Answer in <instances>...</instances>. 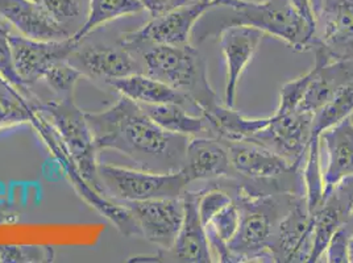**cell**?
<instances>
[{
	"mask_svg": "<svg viewBox=\"0 0 353 263\" xmlns=\"http://www.w3.org/2000/svg\"><path fill=\"white\" fill-rule=\"evenodd\" d=\"M85 115L98 150L119 151L143 170H182L190 137L162 129L139 103L120 96L110 108Z\"/></svg>",
	"mask_w": 353,
	"mask_h": 263,
	"instance_id": "6da1fadb",
	"label": "cell"
},
{
	"mask_svg": "<svg viewBox=\"0 0 353 263\" xmlns=\"http://www.w3.org/2000/svg\"><path fill=\"white\" fill-rule=\"evenodd\" d=\"M212 183L230 192L240 212L237 233L228 242L234 263L274 262L272 255L274 234L295 193L252 190L235 178H223Z\"/></svg>",
	"mask_w": 353,
	"mask_h": 263,
	"instance_id": "7a4b0ae2",
	"label": "cell"
},
{
	"mask_svg": "<svg viewBox=\"0 0 353 263\" xmlns=\"http://www.w3.org/2000/svg\"><path fill=\"white\" fill-rule=\"evenodd\" d=\"M214 11L219 20L211 21L202 41L228 27L247 25L279 39L295 52H310L315 27L299 15L290 0H228Z\"/></svg>",
	"mask_w": 353,
	"mask_h": 263,
	"instance_id": "3957f363",
	"label": "cell"
},
{
	"mask_svg": "<svg viewBox=\"0 0 353 263\" xmlns=\"http://www.w3.org/2000/svg\"><path fill=\"white\" fill-rule=\"evenodd\" d=\"M133 53L141 61L144 74L189 96L201 114L218 103L208 82L206 59L192 44L148 45Z\"/></svg>",
	"mask_w": 353,
	"mask_h": 263,
	"instance_id": "277c9868",
	"label": "cell"
},
{
	"mask_svg": "<svg viewBox=\"0 0 353 263\" xmlns=\"http://www.w3.org/2000/svg\"><path fill=\"white\" fill-rule=\"evenodd\" d=\"M234 178L245 187L265 193L305 195L302 167L253 141L227 143Z\"/></svg>",
	"mask_w": 353,
	"mask_h": 263,
	"instance_id": "5b68a950",
	"label": "cell"
},
{
	"mask_svg": "<svg viewBox=\"0 0 353 263\" xmlns=\"http://www.w3.org/2000/svg\"><path fill=\"white\" fill-rule=\"evenodd\" d=\"M34 108L54 128L81 176L85 178L91 187L104 195L98 176V149L95 147L85 112L77 107L74 99L37 102Z\"/></svg>",
	"mask_w": 353,
	"mask_h": 263,
	"instance_id": "8992f818",
	"label": "cell"
},
{
	"mask_svg": "<svg viewBox=\"0 0 353 263\" xmlns=\"http://www.w3.org/2000/svg\"><path fill=\"white\" fill-rule=\"evenodd\" d=\"M98 176L104 195L118 203L181 198L190 185L182 170L156 173L99 163Z\"/></svg>",
	"mask_w": 353,
	"mask_h": 263,
	"instance_id": "52a82bcc",
	"label": "cell"
},
{
	"mask_svg": "<svg viewBox=\"0 0 353 263\" xmlns=\"http://www.w3.org/2000/svg\"><path fill=\"white\" fill-rule=\"evenodd\" d=\"M228 0H195L163 15L154 16L139 30L123 33L119 44L131 52L148 45L190 44L192 30L208 11L225 4Z\"/></svg>",
	"mask_w": 353,
	"mask_h": 263,
	"instance_id": "ba28073f",
	"label": "cell"
},
{
	"mask_svg": "<svg viewBox=\"0 0 353 263\" xmlns=\"http://www.w3.org/2000/svg\"><path fill=\"white\" fill-rule=\"evenodd\" d=\"M36 114H37V116L32 125L34 127L36 131L39 132V134L44 140L46 147H49L53 157L59 162V165L65 170L66 176L73 183L75 190L81 195V198L105 219L110 220L123 235H127V237L141 235L139 225L133 219L130 209L125 205L120 204L115 200H111L108 196L102 195L101 192H98L94 187H91L88 185V182L85 180V178L81 176L77 166L74 165L69 153L62 145L59 134L56 133L54 128L40 112L36 111Z\"/></svg>",
	"mask_w": 353,
	"mask_h": 263,
	"instance_id": "9c48e42d",
	"label": "cell"
},
{
	"mask_svg": "<svg viewBox=\"0 0 353 263\" xmlns=\"http://www.w3.org/2000/svg\"><path fill=\"white\" fill-rule=\"evenodd\" d=\"M315 32L310 52L328 62L353 59V0L314 1Z\"/></svg>",
	"mask_w": 353,
	"mask_h": 263,
	"instance_id": "30bf717a",
	"label": "cell"
},
{
	"mask_svg": "<svg viewBox=\"0 0 353 263\" xmlns=\"http://www.w3.org/2000/svg\"><path fill=\"white\" fill-rule=\"evenodd\" d=\"M314 114L293 111L273 115L270 123L257 132L250 141L270 149L295 166L302 167L312 132Z\"/></svg>",
	"mask_w": 353,
	"mask_h": 263,
	"instance_id": "8fae6325",
	"label": "cell"
},
{
	"mask_svg": "<svg viewBox=\"0 0 353 263\" xmlns=\"http://www.w3.org/2000/svg\"><path fill=\"white\" fill-rule=\"evenodd\" d=\"M68 61L82 76L103 81L107 85L119 78L144 73L139 56L119 41L117 45L79 43Z\"/></svg>",
	"mask_w": 353,
	"mask_h": 263,
	"instance_id": "7c38bea8",
	"label": "cell"
},
{
	"mask_svg": "<svg viewBox=\"0 0 353 263\" xmlns=\"http://www.w3.org/2000/svg\"><path fill=\"white\" fill-rule=\"evenodd\" d=\"M312 213L305 195L295 193L280 220L272 244L274 262H309L312 253Z\"/></svg>",
	"mask_w": 353,
	"mask_h": 263,
	"instance_id": "4fadbf2b",
	"label": "cell"
},
{
	"mask_svg": "<svg viewBox=\"0 0 353 263\" xmlns=\"http://www.w3.org/2000/svg\"><path fill=\"white\" fill-rule=\"evenodd\" d=\"M125 205L139 225L141 235L166 251L176 242L185 216L183 199H153L143 202L120 203Z\"/></svg>",
	"mask_w": 353,
	"mask_h": 263,
	"instance_id": "5bb4252c",
	"label": "cell"
},
{
	"mask_svg": "<svg viewBox=\"0 0 353 263\" xmlns=\"http://www.w3.org/2000/svg\"><path fill=\"white\" fill-rule=\"evenodd\" d=\"M12 49L16 70L26 85L30 87L44 79L50 67L62 61H68L78 46L73 39L59 41L33 40L26 36L8 34Z\"/></svg>",
	"mask_w": 353,
	"mask_h": 263,
	"instance_id": "9a60e30c",
	"label": "cell"
},
{
	"mask_svg": "<svg viewBox=\"0 0 353 263\" xmlns=\"http://www.w3.org/2000/svg\"><path fill=\"white\" fill-rule=\"evenodd\" d=\"M202 190L185 191L182 193L185 216L176 242L166 251H159V262L173 261L185 263H210L212 257L207 242L206 228L199 216L198 203Z\"/></svg>",
	"mask_w": 353,
	"mask_h": 263,
	"instance_id": "2e32d148",
	"label": "cell"
},
{
	"mask_svg": "<svg viewBox=\"0 0 353 263\" xmlns=\"http://www.w3.org/2000/svg\"><path fill=\"white\" fill-rule=\"evenodd\" d=\"M264 36V32L247 25L228 27L216 36L227 69L224 90V104L227 107H235L236 91L240 78L252 62Z\"/></svg>",
	"mask_w": 353,
	"mask_h": 263,
	"instance_id": "e0dca14e",
	"label": "cell"
},
{
	"mask_svg": "<svg viewBox=\"0 0 353 263\" xmlns=\"http://www.w3.org/2000/svg\"><path fill=\"white\" fill-rule=\"evenodd\" d=\"M182 171L190 183L234 178L227 143L215 137H192L188 144Z\"/></svg>",
	"mask_w": 353,
	"mask_h": 263,
	"instance_id": "ac0fdd59",
	"label": "cell"
},
{
	"mask_svg": "<svg viewBox=\"0 0 353 263\" xmlns=\"http://www.w3.org/2000/svg\"><path fill=\"white\" fill-rule=\"evenodd\" d=\"M321 147L325 151L324 199L345 176H353V123L351 117L322 132Z\"/></svg>",
	"mask_w": 353,
	"mask_h": 263,
	"instance_id": "d6986e66",
	"label": "cell"
},
{
	"mask_svg": "<svg viewBox=\"0 0 353 263\" xmlns=\"http://www.w3.org/2000/svg\"><path fill=\"white\" fill-rule=\"evenodd\" d=\"M0 16L28 39L41 41L70 39L68 32L33 0H0Z\"/></svg>",
	"mask_w": 353,
	"mask_h": 263,
	"instance_id": "ffe728a7",
	"label": "cell"
},
{
	"mask_svg": "<svg viewBox=\"0 0 353 263\" xmlns=\"http://www.w3.org/2000/svg\"><path fill=\"white\" fill-rule=\"evenodd\" d=\"M353 81V59L324 62L323 59H314L312 78L296 111L315 114L339 88Z\"/></svg>",
	"mask_w": 353,
	"mask_h": 263,
	"instance_id": "44dd1931",
	"label": "cell"
},
{
	"mask_svg": "<svg viewBox=\"0 0 353 263\" xmlns=\"http://www.w3.org/2000/svg\"><path fill=\"white\" fill-rule=\"evenodd\" d=\"M115 88L121 96H125L139 104H179L189 111H198L189 96L179 92L176 88L168 86L159 79L147 74L139 73L119 78L108 83Z\"/></svg>",
	"mask_w": 353,
	"mask_h": 263,
	"instance_id": "7402d4cb",
	"label": "cell"
},
{
	"mask_svg": "<svg viewBox=\"0 0 353 263\" xmlns=\"http://www.w3.org/2000/svg\"><path fill=\"white\" fill-rule=\"evenodd\" d=\"M210 125L211 136L225 143H240L250 141V138L265 128L272 116L264 118H248L243 116L225 104L216 103L214 107L203 112Z\"/></svg>",
	"mask_w": 353,
	"mask_h": 263,
	"instance_id": "603a6c76",
	"label": "cell"
},
{
	"mask_svg": "<svg viewBox=\"0 0 353 263\" xmlns=\"http://www.w3.org/2000/svg\"><path fill=\"white\" fill-rule=\"evenodd\" d=\"M162 129L186 137H212L205 115H192L190 111L179 104H140Z\"/></svg>",
	"mask_w": 353,
	"mask_h": 263,
	"instance_id": "cb8c5ba5",
	"label": "cell"
},
{
	"mask_svg": "<svg viewBox=\"0 0 353 263\" xmlns=\"http://www.w3.org/2000/svg\"><path fill=\"white\" fill-rule=\"evenodd\" d=\"M351 215L332 192L327 195L322 205L312 213V253L310 263L321 262L330 240Z\"/></svg>",
	"mask_w": 353,
	"mask_h": 263,
	"instance_id": "d4e9b609",
	"label": "cell"
},
{
	"mask_svg": "<svg viewBox=\"0 0 353 263\" xmlns=\"http://www.w3.org/2000/svg\"><path fill=\"white\" fill-rule=\"evenodd\" d=\"M141 11H144V7L139 0H90L88 20L72 39L79 44L104 24Z\"/></svg>",
	"mask_w": 353,
	"mask_h": 263,
	"instance_id": "484cf974",
	"label": "cell"
},
{
	"mask_svg": "<svg viewBox=\"0 0 353 263\" xmlns=\"http://www.w3.org/2000/svg\"><path fill=\"white\" fill-rule=\"evenodd\" d=\"M353 114V81L339 88L328 102L323 104L312 117L311 138L335 127Z\"/></svg>",
	"mask_w": 353,
	"mask_h": 263,
	"instance_id": "4316f807",
	"label": "cell"
},
{
	"mask_svg": "<svg viewBox=\"0 0 353 263\" xmlns=\"http://www.w3.org/2000/svg\"><path fill=\"white\" fill-rule=\"evenodd\" d=\"M59 27L74 37L86 23L90 0H33Z\"/></svg>",
	"mask_w": 353,
	"mask_h": 263,
	"instance_id": "83f0119b",
	"label": "cell"
},
{
	"mask_svg": "<svg viewBox=\"0 0 353 263\" xmlns=\"http://www.w3.org/2000/svg\"><path fill=\"white\" fill-rule=\"evenodd\" d=\"M34 104L8 83L0 82V128L33 124L37 115Z\"/></svg>",
	"mask_w": 353,
	"mask_h": 263,
	"instance_id": "f1b7e54d",
	"label": "cell"
},
{
	"mask_svg": "<svg viewBox=\"0 0 353 263\" xmlns=\"http://www.w3.org/2000/svg\"><path fill=\"white\" fill-rule=\"evenodd\" d=\"M82 74L69 61H62L48 70L44 75L45 83L53 91L56 99H74V88Z\"/></svg>",
	"mask_w": 353,
	"mask_h": 263,
	"instance_id": "f546056e",
	"label": "cell"
},
{
	"mask_svg": "<svg viewBox=\"0 0 353 263\" xmlns=\"http://www.w3.org/2000/svg\"><path fill=\"white\" fill-rule=\"evenodd\" d=\"M8 34L10 33L3 27L0 28V76L4 82H7L10 86L17 90L28 101L37 103L33 94L30 92V87L26 85V82L21 79V76L16 70L15 61H14L10 40H8Z\"/></svg>",
	"mask_w": 353,
	"mask_h": 263,
	"instance_id": "4dcf8cb0",
	"label": "cell"
},
{
	"mask_svg": "<svg viewBox=\"0 0 353 263\" xmlns=\"http://www.w3.org/2000/svg\"><path fill=\"white\" fill-rule=\"evenodd\" d=\"M52 260H53V250L49 246L0 244V262H49Z\"/></svg>",
	"mask_w": 353,
	"mask_h": 263,
	"instance_id": "1f68e13d",
	"label": "cell"
},
{
	"mask_svg": "<svg viewBox=\"0 0 353 263\" xmlns=\"http://www.w3.org/2000/svg\"><path fill=\"white\" fill-rule=\"evenodd\" d=\"M353 238V213L345 220L324 251L321 262L345 263L348 262V245Z\"/></svg>",
	"mask_w": 353,
	"mask_h": 263,
	"instance_id": "d6a6232c",
	"label": "cell"
},
{
	"mask_svg": "<svg viewBox=\"0 0 353 263\" xmlns=\"http://www.w3.org/2000/svg\"><path fill=\"white\" fill-rule=\"evenodd\" d=\"M215 185V183H212ZM232 203V196L230 195V192L223 189L221 186L215 185L211 187H207L202 190L201 198H199V203H198V209H199V216L203 222V225L206 227L210 222V220L212 219L221 208H224L225 205Z\"/></svg>",
	"mask_w": 353,
	"mask_h": 263,
	"instance_id": "836d02e7",
	"label": "cell"
},
{
	"mask_svg": "<svg viewBox=\"0 0 353 263\" xmlns=\"http://www.w3.org/2000/svg\"><path fill=\"white\" fill-rule=\"evenodd\" d=\"M311 78H312V69L309 73L303 74L282 86L280 92V104L276 115H285L296 109L306 90L309 87Z\"/></svg>",
	"mask_w": 353,
	"mask_h": 263,
	"instance_id": "e575fe53",
	"label": "cell"
},
{
	"mask_svg": "<svg viewBox=\"0 0 353 263\" xmlns=\"http://www.w3.org/2000/svg\"><path fill=\"white\" fill-rule=\"evenodd\" d=\"M239 225L240 212L232 200V203L221 208V211L210 220L206 227L211 228L221 240L228 244L237 233Z\"/></svg>",
	"mask_w": 353,
	"mask_h": 263,
	"instance_id": "d590c367",
	"label": "cell"
},
{
	"mask_svg": "<svg viewBox=\"0 0 353 263\" xmlns=\"http://www.w3.org/2000/svg\"><path fill=\"white\" fill-rule=\"evenodd\" d=\"M152 17L168 14L195 0H139Z\"/></svg>",
	"mask_w": 353,
	"mask_h": 263,
	"instance_id": "8d00e7d4",
	"label": "cell"
},
{
	"mask_svg": "<svg viewBox=\"0 0 353 263\" xmlns=\"http://www.w3.org/2000/svg\"><path fill=\"white\" fill-rule=\"evenodd\" d=\"M331 192L345 205L350 213H353V176H345L344 179H341Z\"/></svg>",
	"mask_w": 353,
	"mask_h": 263,
	"instance_id": "74e56055",
	"label": "cell"
},
{
	"mask_svg": "<svg viewBox=\"0 0 353 263\" xmlns=\"http://www.w3.org/2000/svg\"><path fill=\"white\" fill-rule=\"evenodd\" d=\"M294 6L295 10L299 12L306 21H309L311 25L315 27V12H314V4L312 0H290Z\"/></svg>",
	"mask_w": 353,
	"mask_h": 263,
	"instance_id": "f35d334b",
	"label": "cell"
},
{
	"mask_svg": "<svg viewBox=\"0 0 353 263\" xmlns=\"http://www.w3.org/2000/svg\"><path fill=\"white\" fill-rule=\"evenodd\" d=\"M348 262L353 263V238L348 245Z\"/></svg>",
	"mask_w": 353,
	"mask_h": 263,
	"instance_id": "ab89813d",
	"label": "cell"
},
{
	"mask_svg": "<svg viewBox=\"0 0 353 263\" xmlns=\"http://www.w3.org/2000/svg\"><path fill=\"white\" fill-rule=\"evenodd\" d=\"M0 82H4V81H3V79H1V76H0ZM6 83H7V82H6Z\"/></svg>",
	"mask_w": 353,
	"mask_h": 263,
	"instance_id": "60d3db41",
	"label": "cell"
},
{
	"mask_svg": "<svg viewBox=\"0 0 353 263\" xmlns=\"http://www.w3.org/2000/svg\"><path fill=\"white\" fill-rule=\"evenodd\" d=\"M350 117H351V120H352V123H353V114H352V115H351V116H350Z\"/></svg>",
	"mask_w": 353,
	"mask_h": 263,
	"instance_id": "b9f144b4",
	"label": "cell"
},
{
	"mask_svg": "<svg viewBox=\"0 0 353 263\" xmlns=\"http://www.w3.org/2000/svg\"><path fill=\"white\" fill-rule=\"evenodd\" d=\"M0 28H1V25H0Z\"/></svg>",
	"mask_w": 353,
	"mask_h": 263,
	"instance_id": "7bdbcfd3",
	"label": "cell"
}]
</instances>
